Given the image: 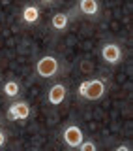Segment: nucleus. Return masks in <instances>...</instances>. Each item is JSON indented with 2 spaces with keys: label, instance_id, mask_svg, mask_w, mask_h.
<instances>
[{
  "label": "nucleus",
  "instance_id": "1",
  "mask_svg": "<svg viewBox=\"0 0 133 151\" xmlns=\"http://www.w3.org/2000/svg\"><path fill=\"white\" fill-rule=\"evenodd\" d=\"M107 93V81L103 78H88L84 81H81L77 89V96L83 100H101Z\"/></svg>",
  "mask_w": 133,
  "mask_h": 151
},
{
  "label": "nucleus",
  "instance_id": "2",
  "mask_svg": "<svg viewBox=\"0 0 133 151\" xmlns=\"http://www.w3.org/2000/svg\"><path fill=\"white\" fill-rule=\"evenodd\" d=\"M34 72L40 79H53L60 74V60L54 55H41L34 64Z\"/></svg>",
  "mask_w": 133,
  "mask_h": 151
},
{
  "label": "nucleus",
  "instance_id": "3",
  "mask_svg": "<svg viewBox=\"0 0 133 151\" xmlns=\"http://www.w3.org/2000/svg\"><path fill=\"white\" fill-rule=\"evenodd\" d=\"M99 59L109 66H118L124 60V47L120 42H103L99 47Z\"/></svg>",
  "mask_w": 133,
  "mask_h": 151
},
{
  "label": "nucleus",
  "instance_id": "4",
  "mask_svg": "<svg viewBox=\"0 0 133 151\" xmlns=\"http://www.w3.org/2000/svg\"><path fill=\"white\" fill-rule=\"evenodd\" d=\"M32 115V108L26 100H9V106L6 110V119L8 121H13V123H19V121H26L28 117Z\"/></svg>",
  "mask_w": 133,
  "mask_h": 151
},
{
  "label": "nucleus",
  "instance_id": "5",
  "mask_svg": "<svg viewBox=\"0 0 133 151\" xmlns=\"http://www.w3.org/2000/svg\"><path fill=\"white\" fill-rule=\"evenodd\" d=\"M83 140H84V132H83V129H81L79 125L69 123V125H66L62 129V142H64L66 147L77 149Z\"/></svg>",
  "mask_w": 133,
  "mask_h": 151
},
{
  "label": "nucleus",
  "instance_id": "6",
  "mask_svg": "<svg viewBox=\"0 0 133 151\" xmlns=\"http://www.w3.org/2000/svg\"><path fill=\"white\" fill-rule=\"evenodd\" d=\"M73 9H75V13H81L83 17L96 19L101 13V2L99 0H77Z\"/></svg>",
  "mask_w": 133,
  "mask_h": 151
},
{
  "label": "nucleus",
  "instance_id": "7",
  "mask_svg": "<svg viewBox=\"0 0 133 151\" xmlns=\"http://www.w3.org/2000/svg\"><path fill=\"white\" fill-rule=\"evenodd\" d=\"M66 98H68V85L62 83V81H56L49 87V91H47V102H49V106H60Z\"/></svg>",
  "mask_w": 133,
  "mask_h": 151
},
{
  "label": "nucleus",
  "instance_id": "8",
  "mask_svg": "<svg viewBox=\"0 0 133 151\" xmlns=\"http://www.w3.org/2000/svg\"><path fill=\"white\" fill-rule=\"evenodd\" d=\"M73 13L75 9H69V12H56L53 17H51V30L53 32H66L69 27V23L73 21Z\"/></svg>",
  "mask_w": 133,
  "mask_h": 151
},
{
  "label": "nucleus",
  "instance_id": "9",
  "mask_svg": "<svg viewBox=\"0 0 133 151\" xmlns=\"http://www.w3.org/2000/svg\"><path fill=\"white\" fill-rule=\"evenodd\" d=\"M40 19H41V8H40V4L30 2V4H25V6H23V9H21V21H23V25L32 27V25H36V23H40Z\"/></svg>",
  "mask_w": 133,
  "mask_h": 151
},
{
  "label": "nucleus",
  "instance_id": "10",
  "mask_svg": "<svg viewBox=\"0 0 133 151\" xmlns=\"http://www.w3.org/2000/svg\"><path fill=\"white\" fill-rule=\"evenodd\" d=\"M2 94L8 98V100L19 98V94H21V83H19L17 79H13V78L6 79V81L2 83Z\"/></svg>",
  "mask_w": 133,
  "mask_h": 151
},
{
  "label": "nucleus",
  "instance_id": "11",
  "mask_svg": "<svg viewBox=\"0 0 133 151\" xmlns=\"http://www.w3.org/2000/svg\"><path fill=\"white\" fill-rule=\"evenodd\" d=\"M77 149L79 151H96L98 145H96V142H94V140H83Z\"/></svg>",
  "mask_w": 133,
  "mask_h": 151
},
{
  "label": "nucleus",
  "instance_id": "12",
  "mask_svg": "<svg viewBox=\"0 0 133 151\" xmlns=\"http://www.w3.org/2000/svg\"><path fill=\"white\" fill-rule=\"evenodd\" d=\"M6 144H8V132L4 130L2 127H0V149H2Z\"/></svg>",
  "mask_w": 133,
  "mask_h": 151
},
{
  "label": "nucleus",
  "instance_id": "13",
  "mask_svg": "<svg viewBox=\"0 0 133 151\" xmlns=\"http://www.w3.org/2000/svg\"><path fill=\"white\" fill-rule=\"evenodd\" d=\"M81 68H83V72H84V74H90V72L94 70V66H92V63H90V60H83Z\"/></svg>",
  "mask_w": 133,
  "mask_h": 151
},
{
  "label": "nucleus",
  "instance_id": "14",
  "mask_svg": "<svg viewBox=\"0 0 133 151\" xmlns=\"http://www.w3.org/2000/svg\"><path fill=\"white\" fill-rule=\"evenodd\" d=\"M60 0H40V8H51L54 4H58Z\"/></svg>",
  "mask_w": 133,
  "mask_h": 151
},
{
  "label": "nucleus",
  "instance_id": "15",
  "mask_svg": "<svg viewBox=\"0 0 133 151\" xmlns=\"http://www.w3.org/2000/svg\"><path fill=\"white\" fill-rule=\"evenodd\" d=\"M115 151H131V145H124V144H120V145H116Z\"/></svg>",
  "mask_w": 133,
  "mask_h": 151
},
{
  "label": "nucleus",
  "instance_id": "16",
  "mask_svg": "<svg viewBox=\"0 0 133 151\" xmlns=\"http://www.w3.org/2000/svg\"><path fill=\"white\" fill-rule=\"evenodd\" d=\"M0 121H2V113H0Z\"/></svg>",
  "mask_w": 133,
  "mask_h": 151
}]
</instances>
